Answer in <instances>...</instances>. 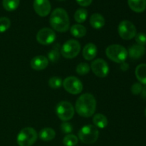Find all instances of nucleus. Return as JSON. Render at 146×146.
Segmentation results:
<instances>
[{"instance_id":"f257e3e1","label":"nucleus","mask_w":146,"mask_h":146,"mask_svg":"<svg viewBox=\"0 0 146 146\" xmlns=\"http://www.w3.org/2000/svg\"><path fill=\"white\" fill-rule=\"evenodd\" d=\"M76 111L82 117L88 118L92 116L96 109V101L91 94H84L77 99Z\"/></svg>"},{"instance_id":"f03ea898","label":"nucleus","mask_w":146,"mask_h":146,"mask_svg":"<svg viewBox=\"0 0 146 146\" xmlns=\"http://www.w3.org/2000/svg\"><path fill=\"white\" fill-rule=\"evenodd\" d=\"M49 22L51 27L58 32H66L70 26L68 13L62 8H57L50 16Z\"/></svg>"},{"instance_id":"7ed1b4c3","label":"nucleus","mask_w":146,"mask_h":146,"mask_svg":"<svg viewBox=\"0 0 146 146\" xmlns=\"http://www.w3.org/2000/svg\"><path fill=\"white\" fill-rule=\"evenodd\" d=\"M106 54L109 59L115 63H123L128 56V51L123 46L119 44H112L106 49Z\"/></svg>"},{"instance_id":"20e7f679","label":"nucleus","mask_w":146,"mask_h":146,"mask_svg":"<svg viewBox=\"0 0 146 146\" xmlns=\"http://www.w3.org/2000/svg\"><path fill=\"white\" fill-rule=\"evenodd\" d=\"M78 138L86 144H92L96 142L99 136V131L95 125H86L78 131Z\"/></svg>"},{"instance_id":"39448f33","label":"nucleus","mask_w":146,"mask_h":146,"mask_svg":"<svg viewBox=\"0 0 146 146\" xmlns=\"http://www.w3.org/2000/svg\"><path fill=\"white\" fill-rule=\"evenodd\" d=\"M38 138V133L35 129L30 127L24 128L19 133L17 138V143L19 146H31Z\"/></svg>"},{"instance_id":"423d86ee","label":"nucleus","mask_w":146,"mask_h":146,"mask_svg":"<svg viewBox=\"0 0 146 146\" xmlns=\"http://www.w3.org/2000/svg\"><path fill=\"white\" fill-rule=\"evenodd\" d=\"M81 51V44L78 41L70 39L63 44L61 48V55L66 58H74Z\"/></svg>"},{"instance_id":"0eeeda50","label":"nucleus","mask_w":146,"mask_h":146,"mask_svg":"<svg viewBox=\"0 0 146 146\" xmlns=\"http://www.w3.org/2000/svg\"><path fill=\"white\" fill-rule=\"evenodd\" d=\"M56 113L59 119L66 122L71 120L74 117V106L68 101H61L56 106Z\"/></svg>"},{"instance_id":"6e6552de","label":"nucleus","mask_w":146,"mask_h":146,"mask_svg":"<svg viewBox=\"0 0 146 146\" xmlns=\"http://www.w3.org/2000/svg\"><path fill=\"white\" fill-rule=\"evenodd\" d=\"M118 34L124 40H131L137 34L135 25L128 20L122 21L118 27Z\"/></svg>"},{"instance_id":"1a4fd4ad","label":"nucleus","mask_w":146,"mask_h":146,"mask_svg":"<svg viewBox=\"0 0 146 146\" xmlns=\"http://www.w3.org/2000/svg\"><path fill=\"white\" fill-rule=\"evenodd\" d=\"M63 86L66 91L71 94L76 95L83 90V84L78 78L75 76H68L63 81Z\"/></svg>"},{"instance_id":"9d476101","label":"nucleus","mask_w":146,"mask_h":146,"mask_svg":"<svg viewBox=\"0 0 146 146\" xmlns=\"http://www.w3.org/2000/svg\"><path fill=\"white\" fill-rule=\"evenodd\" d=\"M55 32L49 28H43L36 34V41L41 45H49L56 39Z\"/></svg>"},{"instance_id":"9b49d317","label":"nucleus","mask_w":146,"mask_h":146,"mask_svg":"<svg viewBox=\"0 0 146 146\" xmlns=\"http://www.w3.org/2000/svg\"><path fill=\"white\" fill-rule=\"evenodd\" d=\"M91 68L94 74L100 78H104L107 76L109 72V67L108 64L102 58H97L94 60L91 63Z\"/></svg>"},{"instance_id":"f8f14e48","label":"nucleus","mask_w":146,"mask_h":146,"mask_svg":"<svg viewBox=\"0 0 146 146\" xmlns=\"http://www.w3.org/2000/svg\"><path fill=\"white\" fill-rule=\"evenodd\" d=\"M34 11L40 17H46L51 11V6L48 0H34Z\"/></svg>"},{"instance_id":"ddd939ff","label":"nucleus","mask_w":146,"mask_h":146,"mask_svg":"<svg viewBox=\"0 0 146 146\" xmlns=\"http://www.w3.org/2000/svg\"><path fill=\"white\" fill-rule=\"evenodd\" d=\"M48 60L44 56H36L31 61V66L33 69L36 71L44 70L48 66Z\"/></svg>"},{"instance_id":"4468645a","label":"nucleus","mask_w":146,"mask_h":146,"mask_svg":"<svg viewBox=\"0 0 146 146\" xmlns=\"http://www.w3.org/2000/svg\"><path fill=\"white\" fill-rule=\"evenodd\" d=\"M83 56L87 61L94 59L97 54V47L93 43H88L83 49Z\"/></svg>"},{"instance_id":"2eb2a0df","label":"nucleus","mask_w":146,"mask_h":146,"mask_svg":"<svg viewBox=\"0 0 146 146\" xmlns=\"http://www.w3.org/2000/svg\"><path fill=\"white\" fill-rule=\"evenodd\" d=\"M145 52V48L143 46L134 44L128 48V54L133 59H138L144 55Z\"/></svg>"},{"instance_id":"dca6fc26","label":"nucleus","mask_w":146,"mask_h":146,"mask_svg":"<svg viewBox=\"0 0 146 146\" xmlns=\"http://www.w3.org/2000/svg\"><path fill=\"white\" fill-rule=\"evenodd\" d=\"M105 19L101 14H98V13H95V14H92L90 18V24L93 28L96 29H100L103 28L105 25Z\"/></svg>"},{"instance_id":"f3484780","label":"nucleus","mask_w":146,"mask_h":146,"mask_svg":"<svg viewBox=\"0 0 146 146\" xmlns=\"http://www.w3.org/2000/svg\"><path fill=\"white\" fill-rule=\"evenodd\" d=\"M130 8L133 11L141 13L146 9V0H128Z\"/></svg>"},{"instance_id":"a211bd4d","label":"nucleus","mask_w":146,"mask_h":146,"mask_svg":"<svg viewBox=\"0 0 146 146\" xmlns=\"http://www.w3.org/2000/svg\"><path fill=\"white\" fill-rule=\"evenodd\" d=\"M40 139L42 140L43 141H51L55 138L56 133L54 129L51 128H43L40 131L39 134H38Z\"/></svg>"},{"instance_id":"6ab92c4d","label":"nucleus","mask_w":146,"mask_h":146,"mask_svg":"<svg viewBox=\"0 0 146 146\" xmlns=\"http://www.w3.org/2000/svg\"><path fill=\"white\" fill-rule=\"evenodd\" d=\"M135 76L137 79L143 84L146 85V64L138 65L135 68Z\"/></svg>"},{"instance_id":"aec40b11","label":"nucleus","mask_w":146,"mask_h":146,"mask_svg":"<svg viewBox=\"0 0 146 146\" xmlns=\"http://www.w3.org/2000/svg\"><path fill=\"white\" fill-rule=\"evenodd\" d=\"M71 34L76 38H81L86 34V29L85 27L79 24H74L71 27Z\"/></svg>"},{"instance_id":"412c9836","label":"nucleus","mask_w":146,"mask_h":146,"mask_svg":"<svg viewBox=\"0 0 146 146\" xmlns=\"http://www.w3.org/2000/svg\"><path fill=\"white\" fill-rule=\"evenodd\" d=\"M93 122L96 127H98L99 128H104L108 125L107 118L101 113L96 114L93 118Z\"/></svg>"},{"instance_id":"4be33fe9","label":"nucleus","mask_w":146,"mask_h":146,"mask_svg":"<svg viewBox=\"0 0 146 146\" xmlns=\"http://www.w3.org/2000/svg\"><path fill=\"white\" fill-rule=\"evenodd\" d=\"M19 2L20 0H3L2 5L5 10L12 11L18 8Z\"/></svg>"},{"instance_id":"5701e85b","label":"nucleus","mask_w":146,"mask_h":146,"mask_svg":"<svg viewBox=\"0 0 146 146\" xmlns=\"http://www.w3.org/2000/svg\"><path fill=\"white\" fill-rule=\"evenodd\" d=\"M88 17V11L85 9H78L74 14V19L78 24L84 23Z\"/></svg>"},{"instance_id":"b1692460","label":"nucleus","mask_w":146,"mask_h":146,"mask_svg":"<svg viewBox=\"0 0 146 146\" xmlns=\"http://www.w3.org/2000/svg\"><path fill=\"white\" fill-rule=\"evenodd\" d=\"M59 46L57 44L56 45L54 46L52 50L48 53V60L51 61L52 63L57 62L60 58V54H59Z\"/></svg>"},{"instance_id":"393cba45","label":"nucleus","mask_w":146,"mask_h":146,"mask_svg":"<svg viewBox=\"0 0 146 146\" xmlns=\"http://www.w3.org/2000/svg\"><path fill=\"white\" fill-rule=\"evenodd\" d=\"M78 142V137L73 134L66 135L63 140V143L65 146H76Z\"/></svg>"},{"instance_id":"a878e982","label":"nucleus","mask_w":146,"mask_h":146,"mask_svg":"<svg viewBox=\"0 0 146 146\" xmlns=\"http://www.w3.org/2000/svg\"><path fill=\"white\" fill-rule=\"evenodd\" d=\"M90 71V66L87 63H80L76 67V72L79 75H86Z\"/></svg>"},{"instance_id":"bb28decb","label":"nucleus","mask_w":146,"mask_h":146,"mask_svg":"<svg viewBox=\"0 0 146 146\" xmlns=\"http://www.w3.org/2000/svg\"><path fill=\"white\" fill-rule=\"evenodd\" d=\"M63 85V81L60 77L58 76H54L52 78H50L48 80V86H49L51 88H58Z\"/></svg>"},{"instance_id":"cd10ccee","label":"nucleus","mask_w":146,"mask_h":146,"mask_svg":"<svg viewBox=\"0 0 146 146\" xmlns=\"http://www.w3.org/2000/svg\"><path fill=\"white\" fill-rule=\"evenodd\" d=\"M11 26V21L7 17L0 18V33H4L9 29Z\"/></svg>"},{"instance_id":"c85d7f7f","label":"nucleus","mask_w":146,"mask_h":146,"mask_svg":"<svg viewBox=\"0 0 146 146\" xmlns=\"http://www.w3.org/2000/svg\"><path fill=\"white\" fill-rule=\"evenodd\" d=\"M135 38L137 44L143 46L146 45V34H145V33L141 32L138 33V34H136Z\"/></svg>"},{"instance_id":"c756f323","label":"nucleus","mask_w":146,"mask_h":146,"mask_svg":"<svg viewBox=\"0 0 146 146\" xmlns=\"http://www.w3.org/2000/svg\"><path fill=\"white\" fill-rule=\"evenodd\" d=\"M61 131L64 133H71L73 131V126L70 123H68L67 121L64 122L61 125Z\"/></svg>"},{"instance_id":"7c9ffc66","label":"nucleus","mask_w":146,"mask_h":146,"mask_svg":"<svg viewBox=\"0 0 146 146\" xmlns=\"http://www.w3.org/2000/svg\"><path fill=\"white\" fill-rule=\"evenodd\" d=\"M143 90V86L141 84L139 83H135L133 85L131 86V92L134 94V95H138L141 93Z\"/></svg>"},{"instance_id":"2f4dec72","label":"nucleus","mask_w":146,"mask_h":146,"mask_svg":"<svg viewBox=\"0 0 146 146\" xmlns=\"http://www.w3.org/2000/svg\"><path fill=\"white\" fill-rule=\"evenodd\" d=\"M93 0H76L77 3L81 7H88L92 3Z\"/></svg>"},{"instance_id":"473e14b6","label":"nucleus","mask_w":146,"mask_h":146,"mask_svg":"<svg viewBox=\"0 0 146 146\" xmlns=\"http://www.w3.org/2000/svg\"><path fill=\"white\" fill-rule=\"evenodd\" d=\"M141 94H142L143 98H146V86L144 88H143L142 91H141Z\"/></svg>"},{"instance_id":"72a5a7b5","label":"nucleus","mask_w":146,"mask_h":146,"mask_svg":"<svg viewBox=\"0 0 146 146\" xmlns=\"http://www.w3.org/2000/svg\"><path fill=\"white\" fill-rule=\"evenodd\" d=\"M145 116H146V108H145Z\"/></svg>"},{"instance_id":"f704fd0d","label":"nucleus","mask_w":146,"mask_h":146,"mask_svg":"<svg viewBox=\"0 0 146 146\" xmlns=\"http://www.w3.org/2000/svg\"><path fill=\"white\" fill-rule=\"evenodd\" d=\"M59 1H63V0H59Z\"/></svg>"}]
</instances>
